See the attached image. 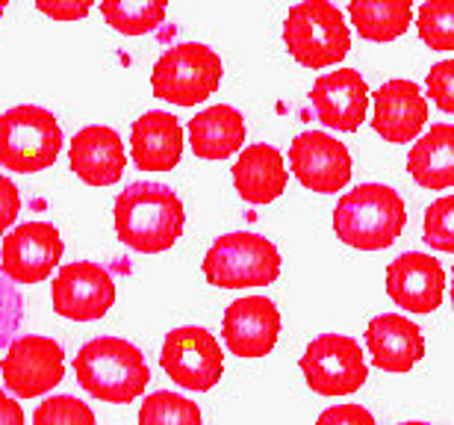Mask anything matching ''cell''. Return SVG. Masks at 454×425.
Listing matches in <instances>:
<instances>
[{"label":"cell","mask_w":454,"mask_h":425,"mask_svg":"<svg viewBox=\"0 0 454 425\" xmlns=\"http://www.w3.org/2000/svg\"><path fill=\"white\" fill-rule=\"evenodd\" d=\"M53 311L74 322H95L115 304V284L106 269L89 260L68 264L51 284Z\"/></svg>","instance_id":"8fae6325"},{"label":"cell","mask_w":454,"mask_h":425,"mask_svg":"<svg viewBox=\"0 0 454 425\" xmlns=\"http://www.w3.org/2000/svg\"><path fill=\"white\" fill-rule=\"evenodd\" d=\"M284 42L298 66L322 71L345 59L351 48L348 27L331 0H301L284 21Z\"/></svg>","instance_id":"277c9868"},{"label":"cell","mask_w":454,"mask_h":425,"mask_svg":"<svg viewBox=\"0 0 454 425\" xmlns=\"http://www.w3.org/2000/svg\"><path fill=\"white\" fill-rule=\"evenodd\" d=\"M24 316L21 307V295L15 293V287H9L4 278H0V349L12 340V334L18 331Z\"/></svg>","instance_id":"4dcf8cb0"},{"label":"cell","mask_w":454,"mask_h":425,"mask_svg":"<svg viewBox=\"0 0 454 425\" xmlns=\"http://www.w3.org/2000/svg\"><path fill=\"white\" fill-rule=\"evenodd\" d=\"M280 313L262 295H245L224 311L222 337L236 358H266L278 342Z\"/></svg>","instance_id":"5bb4252c"},{"label":"cell","mask_w":454,"mask_h":425,"mask_svg":"<svg viewBox=\"0 0 454 425\" xmlns=\"http://www.w3.org/2000/svg\"><path fill=\"white\" fill-rule=\"evenodd\" d=\"M139 425H201V411L186 396L160 390L142 402Z\"/></svg>","instance_id":"484cf974"},{"label":"cell","mask_w":454,"mask_h":425,"mask_svg":"<svg viewBox=\"0 0 454 425\" xmlns=\"http://www.w3.org/2000/svg\"><path fill=\"white\" fill-rule=\"evenodd\" d=\"M18 210H21V195L12 180L0 175V233H6L9 224L18 219Z\"/></svg>","instance_id":"836d02e7"},{"label":"cell","mask_w":454,"mask_h":425,"mask_svg":"<svg viewBox=\"0 0 454 425\" xmlns=\"http://www.w3.org/2000/svg\"><path fill=\"white\" fill-rule=\"evenodd\" d=\"M316 425H378L375 417L363 408V405H333V408L322 411Z\"/></svg>","instance_id":"1f68e13d"},{"label":"cell","mask_w":454,"mask_h":425,"mask_svg":"<svg viewBox=\"0 0 454 425\" xmlns=\"http://www.w3.org/2000/svg\"><path fill=\"white\" fill-rule=\"evenodd\" d=\"M289 169L298 184L319 195H331L351 180V153L328 133L307 130L289 145Z\"/></svg>","instance_id":"4fadbf2b"},{"label":"cell","mask_w":454,"mask_h":425,"mask_svg":"<svg viewBox=\"0 0 454 425\" xmlns=\"http://www.w3.org/2000/svg\"><path fill=\"white\" fill-rule=\"evenodd\" d=\"M0 369L9 393H15L18 399H35L51 393L66 378V355L57 340L24 334L9 342Z\"/></svg>","instance_id":"9c48e42d"},{"label":"cell","mask_w":454,"mask_h":425,"mask_svg":"<svg viewBox=\"0 0 454 425\" xmlns=\"http://www.w3.org/2000/svg\"><path fill=\"white\" fill-rule=\"evenodd\" d=\"M6 6H9V0H0V15L6 12Z\"/></svg>","instance_id":"d590c367"},{"label":"cell","mask_w":454,"mask_h":425,"mask_svg":"<svg viewBox=\"0 0 454 425\" xmlns=\"http://www.w3.org/2000/svg\"><path fill=\"white\" fill-rule=\"evenodd\" d=\"M222 83V59L207 44L189 42L166 51L153 66V95L177 106L204 104Z\"/></svg>","instance_id":"52a82bcc"},{"label":"cell","mask_w":454,"mask_h":425,"mask_svg":"<svg viewBox=\"0 0 454 425\" xmlns=\"http://www.w3.org/2000/svg\"><path fill=\"white\" fill-rule=\"evenodd\" d=\"M428 95L434 98V104H437L446 115L454 113V62L451 59H442L431 68Z\"/></svg>","instance_id":"f546056e"},{"label":"cell","mask_w":454,"mask_h":425,"mask_svg":"<svg viewBox=\"0 0 454 425\" xmlns=\"http://www.w3.org/2000/svg\"><path fill=\"white\" fill-rule=\"evenodd\" d=\"M407 207L395 189L384 184H363L340 198L333 210V231L351 248L380 251L402 237Z\"/></svg>","instance_id":"7a4b0ae2"},{"label":"cell","mask_w":454,"mask_h":425,"mask_svg":"<svg viewBox=\"0 0 454 425\" xmlns=\"http://www.w3.org/2000/svg\"><path fill=\"white\" fill-rule=\"evenodd\" d=\"M168 0H101L104 21L121 35H145L166 18Z\"/></svg>","instance_id":"d4e9b609"},{"label":"cell","mask_w":454,"mask_h":425,"mask_svg":"<svg viewBox=\"0 0 454 425\" xmlns=\"http://www.w3.org/2000/svg\"><path fill=\"white\" fill-rule=\"evenodd\" d=\"M245 122L233 106H210L189 119V148L201 160H227L242 148Z\"/></svg>","instance_id":"7402d4cb"},{"label":"cell","mask_w":454,"mask_h":425,"mask_svg":"<svg viewBox=\"0 0 454 425\" xmlns=\"http://www.w3.org/2000/svg\"><path fill=\"white\" fill-rule=\"evenodd\" d=\"M33 425H95V413L74 396H51L35 408Z\"/></svg>","instance_id":"83f0119b"},{"label":"cell","mask_w":454,"mask_h":425,"mask_svg":"<svg viewBox=\"0 0 454 425\" xmlns=\"http://www.w3.org/2000/svg\"><path fill=\"white\" fill-rule=\"evenodd\" d=\"M310 101H313L316 119H319L325 128L351 133L366 119L369 89H366V80L360 77V71L340 68V71H328V75H322L316 80Z\"/></svg>","instance_id":"2e32d148"},{"label":"cell","mask_w":454,"mask_h":425,"mask_svg":"<svg viewBox=\"0 0 454 425\" xmlns=\"http://www.w3.org/2000/svg\"><path fill=\"white\" fill-rule=\"evenodd\" d=\"M451 210H454V198L442 195L440 201H434L425 210V242L437 251H454V233H451Z\"/></svg>","instance_id":"f1b7e54d"},{"label":"cell","mask_w":454,"mask_h":425,"mask_svg":"<svg viewBox=\"0 0 454 425\" xmlns=\"http://www.w3.org/2000/svg\"><path fill=\"white\" fill-rule=\"evenodd\" d=\"M162 369L184 390H213L224 373L219 340L204 328H177L162 342Z\"/></svg>","instance_id":"30bf717a"},{"label":"cell","mask_w":454,"mask_h":425,"mask_svg":"<svg viewBox=\"0 0 454 425\" xmlns=\"http://www.w3.org/2000/svg\"><path fill=\"white\" fill-rule=\"evenodd\" d=\"M280 255L257 233H224L204 255V278L219 289H245L275 284Z\"/></svg>","instance_id":"5b68a950"},{"label":"cell","mask_w":454,"mask_h":425,"mask_svg":"<svg viewBox=\"0 0 454 425\" xmlns=\"http://www.w3.org/2000/svg\"><path fill=\"white\" fill-rule=\"evenodd\" d=\"M233 184L242 201L248 204H271L286 189V166L284 157L271 145H251L233 166Z\"/></svg>","instance_id":"44dd1931"},{"label":"cell","mask_w":454,"mask_h":425,"mask_svg":"<svg viewBox=\"0 0 454 425\" xmlns=\"http://www.w3.org/2000/svg\"><path fill=\"white\" fill-rule=\"evenodd\" d=\"M71 171L89 186H113L121 180L127 157L121 137L113 128L104 124H89L80 133H74L68 148Z\"/></svg>","instance_id":"ac0fdd59"},{"label":"cell","mask_w":454,"mask_h":425,"mask_svg":"<svg viewBox=\"0 0 454 425\" xmlns=\"http://www.w3.org/2000/svg\"><path fill=\"white\" fill-rule=\"evenodd\" d=\"M95 0H35V6L53 21H80L89 15Z\"/></svg>","instance_id":"d6a6232c"},{"label":"cell","mask_w":454,"mask_h":425,"mask_svg":"<svg viewBox=\"0 0 454 425\" xmlns=\"http://www.w3.org/2000/svg\"><path fill=\"white\" fill-rule=\"evenodd\" d=\"M366 349L372 364L384 373H411L425 358L422 328L402 313L375 316L366 328Z\"/></svg>","instance_id":"d6986e66"},{"label":"cell","mask_w":454,"mask_h":425,"mask_svg":"<svg viewBox=\"0 0 454 425\" xmlns=\"http://www.w3.org/2000/svg\"><path fill=\"white\" fill-rule=\"evenodd\" d=\"M407 169L422 189H449L454 184V128L434 124L407 153Z\"/></svg>","instance_id":"603a6c76"},{"label":"cell","mask_w":454,"mask_h":425,"mask_svg":"<svg viewBox=\"0 0 454 425\" xmlns=\"http://www.w3.org/2000/svg\"><path fill=\"white\" fill-rule=\"evenodd\" d=\"M402 425H428V422H402Z\"/></svg>","instance_id":"8d00e7d4"},{"label":"cell","mask_w":454,"mask_h":425,"mask_svg":"<svg viewBox=\"0 0 454 425\" xmlns=\"http://www.w3.org/2000/svg\"><path fill=\"white\" fill-rule=\"evenodd\" d=\"M351 24L366 42H395L413 21V0H351Z\"/></svg>","instance_id":"cb8c5ba5"},{"label":"cell","mask_w":454,"mask_h":425,"mask_svg":"<svg viewBox=\"0 0 454 425\" xmlns=\"http://www.w3.org/2000/svg\"><path fill=\"white\" fill-rule=\"evenodd\" d=\"M62 133L53 113L42 106H15L0 115V162L18 175H35L53 166Z\"/></svg>","instance_id":"8992f818"},{"label":"cell","mask_w":454,"mask_h":425,"mask_svg":"<svg viewBox=\"0 0 454 425\" xmlns=\"http://www.w3.org/2000/svg\"><path fill=\"white\" fill-rule=\"evenodd\" d=\"M0 425H24V413H21V405L15 399L0 390Z\"/></svg>","instance_id":"e575fe53"},{"label":"cell","mask_w":454,"mask_h":425,"mask_svg":"<svg viewBox=\"0 0 454 425\" xmlns=\"http://www.w3.org/2000/svg\"><path fill=\"white\" fill-rule=\"evenodd\" d=\"M77 382L86 393L110 405L136 402L151 382L142 351L121 337L89 340L74 358Z\"/></svg>","instance_id":"3957f363"},{"label":"cell","mask_w":454,"mask_h":425,"mask_svg":"<svg viewBox=\"0 0 454 425\" xmlns=\"http://www.w3.org/2000/svg\"><path fill=\"white\" fill-rule=\"evenodd\" d=\"M372 98H375L372 128L378 137H384V142L407 145L419 137L428 122V101L413 80H389Z\"/></svg>","instance_id":"e0dca14e"},{"label":"cell","mask_w":454,"mask_h":425,"mask_svg":"<svg viewBox=\"0 0 454 425\" xmlns=\"http://www.w3.org/2000/svg\"><path fill=\"white\" fill-rule=\"evenodd\" d=\"M307 387L319 396H351L369 378L360 342L345 334H319L301 355Z\"/></svg>","instance_id":"ba28073f"},{"label":"cell","mask_w":454,"mask_h":425,"mask_svg":"<svg viewBox=\"0 0 454 425\" xmlns=\"http://www.w3.org/2000/svg\"><path fill=\"white\" fill-rule=\"evenodd\" d=\"M184 204L162 184H130L115 198V233L142 255L168 251L184 233Z\"/></svg>","instance_id":"6da1fadb"},{"label":"cell","mask_w":454,"mask_h":425,"mask_svg":"<svg viewBox=\"0 0 454 425\" xmlns=\"http://www.w3.org/2000/svg\"><path fill=\"white\" fill-rule=\"evenodd\" d=\"M416 27L431 51H454V0H425Z\"/></svg>","instance_id":"4316f807"},{"label":"cell","mask_w":454,"mask_h":425,"mask_svg":"<svg viewBox=\"0 0 454 425\" xmlns=\"http://www.w3.org/2000/svg\"><path fill=\"white\" fill-rule=\"evenodd\" d=\"M133 166L142 171H171L184 153V128L171 113H145L133 122Z\"/></svg>","instance_id":"ffe728a7"},{"label":"cell","mask_w":454,"mask_h":425,"mask_svg":"<svg viewBox=\"0 0 454 425\" xmlns=\"http://www.w3.org/2000/svg\"><path fill=\"white\" fill-rule=\"evenodd\" d=\"M446 272L434 257L407 251L387 269V295L411 313H434L442 302Z\"/></svg>","instance_id":"9a60e30c"},{"label":"cell","mask_w":454,"mask_h":425,"mask_svg":"<svg viewBox=\"0 0 454 425\" xmlns=\"http://www.w3.org/2000/svg\"><path fill=\"white\" fill-rule=\"evenodd\" d=\"M62 257V237L48 222H27L4 240L0 269L12 284H42Z\"/></svg>","instance_id":"7c38bea8"}]
</instances>
